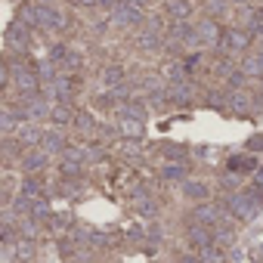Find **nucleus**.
<instances>
[{
	"label": "nucleus",
	"instance_id": "f257e3e1",
	"mask_svg": "<svg viewBox=\"0 0 263 263\" xmlns=\"http://www.w3.org/2000/svg\"><path fill=\"white\" fill-rule=\"evenodd\" d=\"M229 211L238 217V220H251L260 208V192H241V195H232L229 201Z\"/></svg>",
	"mask_w": 263,
	"mask_h": 263
},
{
	"label": "nucleus",
	"instance_id": "20e7f679",
	"mask_svg": "<svg viewBox=\"0 0 263 263\" xmlns=\"http://www.w3.org/2000/svg\"><path fill=\"white\" fill-rule=\"evenodd\" d=\"M195 31H198V41H201L204 47H220V44H223V31H220V25H217L214 19L201 22Z\"/></svg>",
	"mask_w": 263,
	"mask_h": 263
},
{
	"label": "nucleus",
	"instance_id": "a211bd4d",
	"mask_svg": "<svg viewBox=\"0 0 263 263\" xmlns=\"http://www.w3.org/2000/svg\"><path fill=\"white\" fill-rule=\"evenodd\" d=\"M50 118H53L56 124H65V121H74V115H71V108H68V105H56V108L50 111Z\"/></svg>",
	"mask_w": 263,
	"mask_h": 263
},
{
	"label": "nucleus",
	"instance_id": "f3484780",
	"mask_svg": "<svg viewBox=\"0 0 263 263\" xmlns=\"http://www.w3.org/2000/svg\"><path fill=\"white\" fill-rule=\"evenodd\" d=\"M105 84H108L111 90H121V87H124V71H121V68H108V71H105Z\"/></svg>",
	"mask_w": 263,
	"mask_h": 263
},
{
	"label": "nucleus",
	"instance_id": "6ab92c4d",
	"mask_svg": "<svg viewBox=\"0 0 263 263\" xmlns=\"http://www.w3.org/2000/svg\"><path fill=\"white\" fill-rule=\"evenodd\" d=\"M22 195H25V198H31V201H41V183H37V180H25Z\"/></svg>",
	"mask_w": 263,
	"mask_h": 263
},
{
	"label": "nucleus",
	"instance_id": "4be33fe9",
	"mask_svg": "<svg viewBox=\"0 0 263 263\" xmlns=\"http://www.w3.org/2000/svg\"><path fill=\"white\" fill-rule=\"evenodd\" d=\"M161 174H164L167 180H183V174H186V171H183V164H164V171H161Z\"/></svg>",
	"mask_w": 263,
	"mask_h": 263
},
{
	"label": "nucleus",
	"instance_id": "9b49d317",
	"mask_svg": "<svg viewBox=\"0 0 263 263\" xmlns=\"http://www.w3.org/2000/svg\"><path fill=\"white\" fill-rule=\"evenodd\" d=\"M192 96H195V90H192V84H189V81H183V84H171V99H174V102L186 105Z\"/></svg>",
	"mask_w": 263,
	"mask_h": 263
},
{
	"label": "nucleus",
	"instance_id": "2eb2a0df",
	"mask_svg": "<svg viewBox=\"0 0 263 263\" xmlns=\"http://www.w3.org/2000/svg\"><path fill=\"white\" fill-rule=\"evenodd\" d=\"M53 90H56L59 99H68V96H71V81H68V74H59L56 84H53Z\"/></svg>",
	"mask_w": 263,
	"mask_h": 263
},
{
	"label": "nucleus",
	"instance_id": "aec40b11",
	"mask_svg": "<svg viewBox=\"0 0 263 263\" xmlns=\"http://www.w3.org/2000/svg\"><path fill=\"white\" fill-rule=\"evenodd\" d=\"M232 108L245 115V111L251 108V96H248V93H232Z\"/></svg>",
	"mask_w": 263,
	"mask_h": 263
},
{
	"label": "nucleus",
	"instance_id": "b1692460",
	"mask_svg": "<svg viewBox=\"0 0 263 263\" xmlns=\"http://www.w3.org/2000/svg\"><path fill=\"white\" fill-rule=\"evenodd\" d=\"M186 195H192V198H208V189H204L201 183H186Z\"/></svg>",
	"mask_w": 263,
	"mask_h": 263
},
{
	"label": "nucleus",
	"instance_id": "5701e85b",
	"mask_svg": "<svg viewBox=\"0 0 263 263\" xmlns=\"http://www.w3.org/2000/svg\"><path fill=\"white\" fill-rule=\"evenodd\" d=\"M50 217V208H47V201L41 198V201H34V211H31V220H47Z\"/></svg>",
	"mask_w": 263,
	"mask_h": 263
},
{
	"label": "nucleus",
	"instance_id": "ddd939ff",
	"mask_svg": "<svg viewBox=\"0 0 263 263\" xmlns=\"http://www.w3.org/2000/svg\"><path fill=\"white\" fill-rule=\"evenodd\" d=\"M229 171L232 174H238V171H257V158L254 155H235V158H229Z\"/></svg>",
	"mask_w": 263,
	"mask_h": 263
},
{
	"label": "nucleus",
	"instance_id": "7ed1b4c3",
	"mask_svg": "<svg viewBox=\"0 0 263 263\" xmlns=\"http://www.w3.org/2000/svg\"><path fill=\"white\" fill-rule=\"evenodd\" d=\"M111 19L118 25H137V22H143V10L140 7H130V4H118L111 10Z\"/></svg>",
	"mask_w": 263,
	"mask_h": 263
},
{
	"label": "nucleus",
	"instance_id": "473e14b6",
	"mask_svg": "<svg viewBox=\"0 0 263 263\" xmlns=\"http://www.w3.org/2000/svg\"><path fill=\"white\" fill-rule=\"evenodd\" d=\"M195 263H211V260H195Z\"/></svg>",
	"mask_w": 263,
	"mask_h": 263
},
{
	"label": "nucleus",
	"instance_id": "393cba45",
	"mask_svg": "<svg viewBox=\"0 0 263 263\" xmlns=\"http://www.w3.org/2000/svg\"><path fill=\"white\" fill-rule=\"evenodd\" d=\"M74 121H78V127H81V130H93V118H90L87 111H78V115H74Z\"/></svg>",
	"mask_w": 263,
	"mask_h": 263
},
{
	"label": "nucleus",
	"instance_id": "f03ea898",
	"mask_svg": "<svg viewBox=\"0 0 263 263\" xmlns=\"http://www.w3.org/2000/svg\"><path fill=\"white\" fill-rule=\"evenodd\" d=\"M10 71H13V84L22 90V96H25V93L34 96V90H37V78H34V71L25 68L22 62H10Z\"/></svg>",
	"mask_w": 263,
	"mask_h": 263
},
{
	"label": "nucleus",
	"instance_id": "423d86ee",
	"mask_svg": "<svg viewBox=\"0 0 263 263\" xmlns=\"http://www.w3.org/2000/svg\"><path fill=\"white\" fill-rule=\"evenodd\" d=\"M118 130H121L124 137H130V140H140V137L146 134L143 121H140V118H130V115H124V118L118 121Z\"/></svg>",
	"mask_w": 263,
	"mask_h": 263
},
{
	"label": "nucleus",
	"instance_id": "7c9ffc66",
	"mask_svg": "<svg viewBox=\"0 0 263 263\" xmlns=\"http://www.w3.org/2000/svg\"><path fill=\"white\" fill-rule=\"evenodd\" d=\"M121 4H130V7H143L146 0H121Z\"/></svg>",
	"mask_w": 263,
	"mask_h": 263
},
{
	"label": "nucleus",
	"instance_id": "6e6552de",
	"mask_svg": "<svg viewBox=\"0 0 263 263\" xmlns=\"http://www.w3.org/2000/svg\"><path fill=\"white\" fill-rule=\"evenodd\" d=\"M19 143L22 146H41L44 143V134H41L34 124H22L19 127Z\"/></svg>",
	"mask_w": 263,
	"mask_h": 263
},
{
	"label": "nucleus",
	"instance_id": "9d476101",
	"mask_svg": "<svg viewBox=\"0 0 263 263\" xmlns=\"http://www.w3.org/2000/svg\"><path fill=\"white\" fill-rule=\"evenodd\" d=\"M195 220H198V226H217L223 217H220V211H217L214 204H201V208L195 211Z\"/></svg>",
	"mask_w": 263,
	"mask_h": 263
},
{
	"label": "nucleus",
	"instance_id": "c756f323",
	"mask_svg": "<svg viewBox=\"0 0 263 263\" xmlns=\"http://www.w3.org/2000/svg\"><path fill=\"white\" fill-rule=\"evenodd\" d=\"M257 192L263 195V167H260V177H257Z\"/></svg>",
	"mask_w": 263,
	"mask_h": 263
},
{
	"label": "nucleus",
	"instance_id": "4468645a",
	"mask_svg": "<svg viewBox=\"0 0 263 263\" xmlns=\"http://www.w3.org/2000/svg\"><path fill=\"white\" fill-rule=\"evenodd\" d=\"M248 41H251V37H248L245 31H238V28H232V31L226 34V44H229L232 50H245V47H248Z\"/></svg>",
	"mask_w": 263,
	"mask_h": 263
},
{
	"label": "nucleus",
	"instance_id": "cd10ccee",
	"mask_svg": "<svg viewBox=\"0 0 263 263\" xmlns=\"http://www.w3.org/2000/svg\"><path fill=\"white\" fill-rule=\"evenodd\" d=\"M0 127H4V130H7V134H10V130H13V127H16V118H13V111H7V115H4V124H0Z\"/></svg>",
	"mask_w": 263,
	"mask_h": 263
},
{
	"label": "nucleus",
	"instance_id": "a878e982",
	"mask_svg": "<svg viewBox=\"0 0 263 263\" xmlns=\"http://www.w3.org/2000/svg\"><path fill=\"white\" fill-rule=\"evenodd\" d=\"M41 164H44V155H28L25 158V171H37Z\"/></svg>",
	"mask_w": 263,
	"mask_h": 263
},
{
	"label": "nucleus",
	"instance_id": "dca6fc26",
	"mask_svg": "<svg viewBox=\"0 0 263 263\" xmlns=\"http://www.w3.org/2000/svg\"><path fill=\"white\" fill-rule=\"evenodd\" d=\"M47 152H59L62 149V137L56 134V130H50V134H44V143H41Z\"/></svg>",
	"mask_w": 263,
	"mask_h": 263
},
{
	"label": "nucleus",
	"instance_id": "bb28decb",
	"mask_svg": "<svg viewBox=\"0 0 263 263\" xmlns=\"http://www.w3.org/2000/svg\"><path fill=\"white\" fill-rule=\"evenodd\" d=\"M31 251H34V248H31V241H19V248H16V254H19V257H31Z\"/></svg>",
	"mask_w": 263,
	"mask_h": 263
},
{
	"label": "nucleus",
	"instance_id": "c85d7f7f",
	"mask_svg": "<svg viewBox=\"0 0 263 263\" xmlns=\"http://www.w3.org/2000/svg\"><path fill=\"white\" fill-rule=\"evenodd\" d=\"M223 10H226V4H223V0H211V13H214V16H220Z\"/></svg>",
	"mask_w": 263,
	"mask_h": 263
},
{
	"label": "nucleus",
	"instance_id": "0eeeda50",
	"mask_svg": "<svg viewBox=\"0 0 263 263\" xmlns=\"http://www.w3.org/2000/svg\"><path fill=\"white\" fill-rule=\"evenodd\" d=\"M189 245H192V248H198V251L211 248V245H214L211 229H208V226H189Z\"/></svg>",
	"mask_w": 263,
	"mask_h": 263
},
{
	"label": "nucleus",
	"instance_id": "1a4fd4ad",
	"mask_svg": "<svg viewBox=\"0 0 263 263\" xmlns=\"http://www.w3.org/2000/svg\"><path fill=\"white\" fill-rule=\"evenodd\" d=\"M7 44H10V50H25V47H28V31H25V25H13V28L7 31Z\"/></svg>",
	"mask_w": 263,
	"mask_h": 263
},
{
	"label": "nucleus",
	"instance_id": "2f4dec72",
	"mask_svg": "<svg viewBox=\"0 0 263 263\" xmlns=\"http://www.w3.org/2000/svg\"><path fill=\"white\" fill-rule=\"evenodd\" d=\"M74 4H81V7H90V4H96V0H74Z\"/></svg>",
	"mask_w": 263,
	"mask_h": 263
},
{
	"label": "nucleus",
	"instance_id": "f8f14e48",
	"mask_svg": "<svg viewBox=\"0 0 263 263\" xmlns=\"http://www.w3.org/2000/svg\"><path fill=\"white\" fill-rule=\"evenodd\" d=\"M241 71H245V74H254V78H263V53H251V56H245Z\"/></svg>",
	"mask_w": 263,
	"mask_h": 263
},
{
	"label": "nucleus",
	"instance_id": "412c9836",
	"mask_svg": "<svg viewBox=\"0 0 263 263\" xmlns=\"http://www.w3.org/2000/svg\"><path fill=\"white\" fill-rule=\"evenodd\" d=\"M171 16H177V19H186L189 16V4H183V0H171Z\"/></svg>",
	"mask_w": 263,
	"mask_h": 263
},
{
	"label": "nucleus",
	"instance_id": "39448f33",
	"mask_svg": "<svg viewBox=\"0 0 263 263\" xmlns=\"http://www.w3.org/2000/svg\"><path fill=\"white\" fill-rule=\"evenodd\" d=\"M37 25H41V28H62L65 19H62V13H56L53 7L37 4Z\"/></svg>",
	"mask_w": 263,
	"mask_h": 263
}]
</instances>
